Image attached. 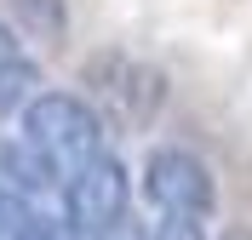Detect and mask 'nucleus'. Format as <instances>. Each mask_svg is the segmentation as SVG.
Returning a JSON list of instances; mask_svg holds the SVG:
<instances>
[{"label": "nucleus", "instance_id": "f8f14e48", "mask_svg": "<svg viewBox=\"0 0 252 240\" xmlns=\"http://www.w3.org/2000/svg\"><path fill=\"white\" fill-rule=\"evenodd\" d=\"M218 240H252V229H247V223H235V229H223Z\"/></svg>", "mask_w": 252, "mask_h": 240}, {"label": "nucleus", "instance_id": "6e6552de", "mask_svg": "<svg viewBox=\"0 0 252 240\" xmlns=\"http://www.w3.org/2000/svg\"><path fill=\"white\" fill-rule=\"evenodd\" d=\"M149 240H206V217H189V212H160V223L149 229Z\"/></svg>", "mask_w": 252, "mask_h": 240}, {"label": "nucleus", "instance_id": "9d476101", "mask_svg": "<svg viewBox=\"0 0 252 240\" xmlns=\"http://www.w3.org/2000/svg\"><path fill=\"white\" fill-rule=\"evenodd\" d=\"M23 217H29V206H23V194H17L12 183H0V240H12Z\"/></svg>", "mask_w": 252, "mask_h": 240}, {"label": "nucleus", "instance_id": "f257e3e1", "mask_svg": "<svg viewBox=\"0 0 252 240\" xmlns=\"http://www.w3.org/2000/svg\"><path fill=\"white\" fill-rule=\"evenodd\" d=\"M80 86H86V103L97 109V120L103 126L115 120L126 132H143L160 114V103H166V75L149 69L143 57H132V52H97V57H86Z\"/></svg>", "mask_w": 252, "mask_h": 240}, {"label": "nucleus", "instance_id": "7ed1b4c3", "mask_svg": "<svg viewBox=\"0 0 252 240\" xmlns=\"http://www.w3.org/2000/svg\"><path fill=\"white\" fill-rule=\"evenodd\" d=\"M132 206V183H126V166L109 155L86 160L80 172L63 177V223L75 229L80 240H92L97 229H109L115 217H126Z\"/></svg>", "mask_w": 252, "mask_h": 240}, {"label": "nucleus", "instance_id": "1a4fd4ad", "mask_svg": "<svg viewBox=\"0 0 252 240\" xmlns=\"http://www.w3.org/2000/svg\"><path fill=\"white\" fill-rule=\"evenodd\" d=\"M12 240H80V235L63 223V217H40V212H29V217L17 223V235H12Z\"/></svg>", "mask_w": 252, "mask_h": 240}, {"label": "nucleus", "instance_id": "423d86ee", "mask_svg": "<svg viewBox=\"0 0 252 240\" xmlns=\"http://www.w3.org/2000/svg\"><path fill=\"white\" fill-rule=\"evenodd\" d=\"M34 97H40V63H29V57H6V63H0V120L23 114Z\"/></svg>", "mask_w": 252, "mask_h": 240}, {"label": "nucleus", "instance_id": "20e7f679", "mask_svg": "<svg viewBox=\"0 0 252 240\" xmlns=\"http://www.w3.org/2000/svg\"><path fill=\"white\" fill-rule=\"evenodd\" d=\"M143 194L155 212H189V217H212L218 206V183L206 160L189 149H155L143 160Z\"/></svg>", "mask_w": 252, "mask_h": 240}, {"label": "nucleus", "instance_id": "39448f33", "mask_svg": "<svg viewBox=\"0 0 252 240\" xmlns=\"http://www.w3.org/2000/svg\"><path fill=\"white\" fill-rule=\"evenodd\" d=\"M0 183H12L23 200L63 194V172L29 143V137H6V143H0Z\"/></svg>", "mask_w": 252, "mask_h": 240}, {"label": "nucleus", "instance_id": "f03ea898", "mask_svg": "<svg viewBox=\"0 0 252 240\" xmlns=\"http://www.w3.org/2000/svg\"><path fill=\"white\" fill-rule=\"evenodd\" d=\"M23 120V137H29L40 155L58 166L63 177L80 172L86 160L103 155V120L86 97H69V92H40L29 109L17 114Z\"/></svg>", "mask_w": 252, "mask_h": 240}, {"label": "nucleus", "instance_id": "9b49d317", "mask_svg": "<svg viewBox=\"0 0 252 240\" xmlns=\"http://www.w3.org/2000/svg\"><path fill=\"white\" fill-rule=\"evenodd\" d=\"M6 57H17V34L0 23V63H6Z\"/></svg>", "mask_w": 252, "mask_h": 240}, {"label": "nucleus", "instance_id": "0eeeda50", "mask_svg": "<svg viewBox=\"0 0 252 240\" xmlns=\"http://www.w3.org/2000/svg\"><path fill=\"white\" fill-rule=\"evenodd\" d=\"M12 6H17L23 34H34L40 46H63V34H69V6L63 0H12Z\"/></svg>", "mask_w": 252, "mask_h": 240}]
</instances>
